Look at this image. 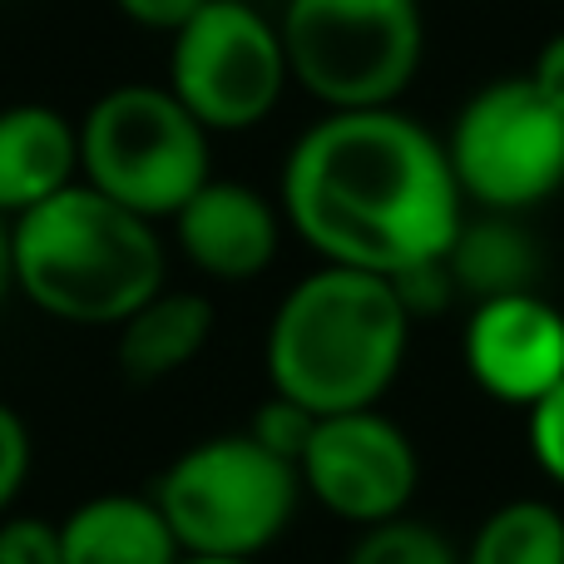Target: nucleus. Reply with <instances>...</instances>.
Wrapping results in <instances>:
<instances>
[{
  "label": "nucleus",
  "mask_w": 564,
  "mask_h": 564,
  "mask_svg": "<svg viewBox=\"0 0 564 564\" xmlns=\"http://www.w3.org/2000/svg\"><path fill=\"white\" fill-rule=\"evenodd\" d=\"M278 30L292 85L327 109H391L426 55L421 0H288Z\"/></svg>",
  "instance_id": "6"
},
{
  "label": "nucleus",
  "mask_w": 564,
  "mask_h": 564,
  "mask_svg": "<svg viewBox=\"0 0 564 564\" xmlns=\"http://www.w3.org/2000/svg\"><path fill=\"white\" fill-rule=\"evenodd\" d=\"M302 490L347 525L401 520L421 486V460L411 436L377 406L317 416L307 451L297 460Z\"/></svg>",
  "instance_id": "9"
},
{
  "label": "nucleus",
  "mask_w": 564,
  "mask_h": 564,
  "mask_svg": "<svg viewBox=\"0 0 564 564\" xmlns=\"http://www.w3.org/2000/svg\"><path fill=\"white\" fill-rule=\"evenodd\" d=\"M65 564H178L174 530L154 496H95L59 520Z\"/></svg>",
  "instance_id": "13"
},
{
  "label": "nucleus",
  "mask_w": 564,
  "mask_h": 564,
  "mask_svg": "<svg viewBox=\"0 0 564 564\" xmlns=\"http://www.w3.org/2000/svg\"><path fill=\"white\" fill-rule=\"evenodd\" d=\"M204 6L208 0H115V10L124 20H134V25H144V30H159V35H178Z\"/></svg>",
  "instance_id": "22"
},
{
  "label": "nucleus",
  "mask_w": 564,
  "mask_h": 564,
  "mask_svg": "<svg viewBox=\"0 0 564 564\" xmlns=\"http://www.w3.org/2000/svg\"><path fill=\"white\" fill-rule=\"evenodd\" d=\"M530 451H535L540 470L564 490V381L530 406Z\"/></svg>",
  "instance_id": "20"
},
{
  "label": "nucleus",
  "mask_w": 564,
  "mask_h": 564,
  "mask_svg": "<svg viewBox=\"0 0 564 564\" xmlns=\"http://www.w3.org/2000/svg\"><path fill=\"white\" fill-rule=\"evenodd\" d=\"M460 198L486 214H520L564 194V115L520 79H496L460 105L446 139Z\"/></svg>",
  "instance_id": "7"
},
{
  "label": "nucleus",
  "mask_w": 564,
  "mask_h": 564,
  "mask_svg": "<svg viewBox=\"0 0 564 564\" xmlns=\"http://www.w3.org/2000/svg\"><path fill=\"white\" fill-rule=\"evenodd\" d=\"M119 371L139 387H154L169 381L188 367V361L204 357L208 337H214V302L204 292H184V288H164L134 312V317L119 322Z\"/></svg>",
  "instance_id": "14"
},
{
  "label": "nucleus",
  "mask_w": 564,
  "mask_h": 564,
  "mask_svg": "<svg viewBox=\"0 0 564 564\" xmlns=\"http://www.w3.org/2000/svg\"><path fill=\"white\" fill-rule=\"evenodd\" d=\"M184 555L258 560L292 525L302 476L248 431L208 436L159 470L154 490Z\"/></svg>",
  "instance_id": "4"
},
{
  "label": "nucleus",
  "mask_w": 564,
  "mask_h": 564,
  "mask_svg": "<svg viewBox=\"0 0 564 564\" xmlns=\"http://www.w3.org/2000/svg\"><path fill=\"white\" fill-rule=\"evenodd\" d=\"M15 292V248H10V218H0V307Z\"/></svg>",
  "instance_id": "24"
},
{
  "label": "nucleus",
  "mask_w": 564,
  "mask_h": 564,
  "mask_svg": "<svg viewBox=\"0 0 564 564\" xmlns=\"http://www.w3.org/2000/svg\"><path fill=\"white\" fill-rule=\"evenodd\" d=\"M79 178L159 224L208 184V129L169 85H115L79 119Z\"/></svg>",
  "instance_id": "5"
},
{
  "label": "nucleus",
  "mask_w": 564,
  "mask_h": 564,
  "mask_svg": "<svg viewBox=\"0 0 564 564\" xmlns=\"http://www.w3.org/2000/svg\"><path fill=\"white\" fill-rule=\"evenodd\" d=\"M460 351L486 397L530 411L564 381V312L540 292L476 302Z\"/></svg>",
  "instance_id": "10"
},
{
  "label": "nucleus",
  "mask_w": 564,
  "mask_h": 564,
  "mask_svg": "<svg viewBox=\"0 0 564 564\" xmlns=\"http://www.w3.org/2000/svg\"><path fill=\"white\" fill-rule=\"evenodd\" d=\"M312 431H317V416H312L307 406H297V401L278 397V391L253 411V421H248V436H253L258 446H268L273 456L292 460V466L302 460V451H307Z\"/></svg>",
  "instance_id": "18"
},
{
  "label": "nucleus",
  "mask_w": 564,
  "mask_h": 564,
  "mask_svg": "<svg viewBox=\"0 0 564 564\" xmlns=\"http://www.w3.org/2000/svg\"><path fill=\"white\" fill-rule=\"evenodd\" d=\"M79 184V124L50 105L0 109V218L50 204Z\"/></svg>",
  "instance_id": "12"
},
{
  "label": "nucleus",
  "mask_w": 564,
  "mask_h": 564,
  "mask_svg": "<svg viewBox=\"0 0 564 564\" xmlns=\"http://www.w3.org/2000/svg\"><path fill=\"white\" fill-rule=\"evenodd\" d=\"M347 564H460V560L431 525L401 516V520H387V525L361 530Z\"/></svg>",
  "instance_id": "17"
},
{
  "label": "nucleus",
  "mask_w": 564,
  "mask_h": 564,
  "mask_svg": "<svg viewBox=\"0 0 564 564\" xmlns=\"http://www.w3.org/2000/svg\"><path fill=\"white\" fill-rule=\"evenodd\" d=\"M446 268L456 278V292L490 302L510 292H535L545 258L535 238L516 224V214H480L460 224L456 243L446 248Z\"/></svg>",
  "instance_id": "15"
},
{
  "label": "nucleus",
  "mask_w": 564,
  "mask_h": 564,
  "mask_svg": "<svg viewBox=\"0 0 564 564\" xmlns=\"http://www.w3.org/2000/svg\"><path fill=\"white\" fill-rule=\"evenodd\" d=\"M164 85L208 134L258 129L292 85L278 20L248 0H208L178 35H169Z\"/></svg>",
  "instance_id": "8"
},
{
  "label": "nucleus",
  "mask_w": 564,
  "mask_h": 564,
  "mask_svg": "<svg viewBox=\"0 0 564 564\" xmlns=\"http://www.w3.org/2000/svg\"><path fill=\"white\" fill-rule=\"evenodd\" d=\"M0 564H65L59 520H45V516L0 520Z\"/></svg>",
  "instance_id": "19"
},
{
  "label": "nucleus",
  "mask_w": 564,
  "mask_h": 564,
  "mask_svg": "<svg viewBox=\"0 0 564 564\" xmlns=\"http://www.w3.org/2000/svg\"><path fill=\"white\" fill-rule=\"evenodd\" d=\"M411 341V312L391 278L322 263L292 282L268 322V381L312 416L367 411L391 391Z\"/></svg>",
  "instance_id": "2"
},
{
  "label": "nucleus",
  "mask_w": 564,
  "mask_h": 564,
  "mask_svg": "<svg viewBox=\"0 0 564 564\" xmlns=\"http://www.w3.org/2000/svg\"><path fill=\"white\" fill-rule=\"evenodd\" d=\"M178 564H253V560H204V555H184Z\"/></svg>",
  "instance_id": "25"
},
{
  "label": "nucleus",
  "mask_w": 564,
  "mask_h": 564,
  "mask_svg": "<svg viewBox=\"0 0 564 564\" xmlns=\"http://www.w3.org/2000/svg\"><path fill=\"white\" fill-rule=\"evenodd\" d=\"M15 292L45 317L119 327L164 292L169 253L159 224L105 198L85 178L10 224Z\"/></svg>",
  "instance_id": "3"
},
{
  "label": "nucleus",
  "mask_w": 564,
  "mask_h": 564,
  "mask_svg": "<svg viewBox=\"0 0 564 564\" xmlns=\"http://www.w3.org/2000/svg\"><path fill=\"white\" fill-rule=\"evenodd\" d=\"M530 85L540 89V95L550 99V105L564 115V30L560 35H550L545 45H540L535 65H530Z\"/></svg>",
  "instance_id": "23"
},
{
  "label": "nucleus",
  "mask_w": 564,
  "mask_h": 564,
  "mask_svg": "<svg viewBox=\"0 0 564 564\" xmlns=\"http://www.w3.org/2000/svg\"><path fill=\"white\" fill-rule=\"evenodd\" d=\"M278 204L322 263L381 278L446 258L466 224L446 144L397 105L327 109L288 149Z\"/></svg>",
  "instance_id": "1"
},
{
  "label": "nucleus",
  "mask_w": 564,
  "mask_h": 564,
  "mask_svg": "<svg viewBox=\"0 0 564 564\" xmlns=\"http://www.w3.org/2000/svg\"><path fill=\"white\" fill-rule=\"evenodd\" d=\"M169 224L178 253L218 282L263 278L282 248V214L273 198L238 178H208Z\"/></svg>",
  "instance_id": "11"
},
{
  "label": "nucleus",
  "mask_w": 564,
  "mask_h": 564,
  "mask_svg": "<svg viewBox=\"0 0 564 564\" xmlns=\"http://www.w3.org/2000/svg\"><path fill=\"white\" fill-rule=\"evenodd\" d=\"M460 564H564V516L545 500H510L480 520Z\"/></svg>",
  "instance_id": "16"
},
{
  "label": "nucleus",
  "mask_w": 564,
  "mask_h": 564,
  "mask_svg": "<svg viewBox=\"0 0 564 564\" xmlns=\"http://www.w3.org/2000/svg\"><path fill=\"white\" fill-rule=\"evenodd\" d=\"M25 476H30V431L20 421V411H10L0 401V520H6L10 500L20 496Z\"/></svg>",
  "instance_id": "21"
}]
</instances>
